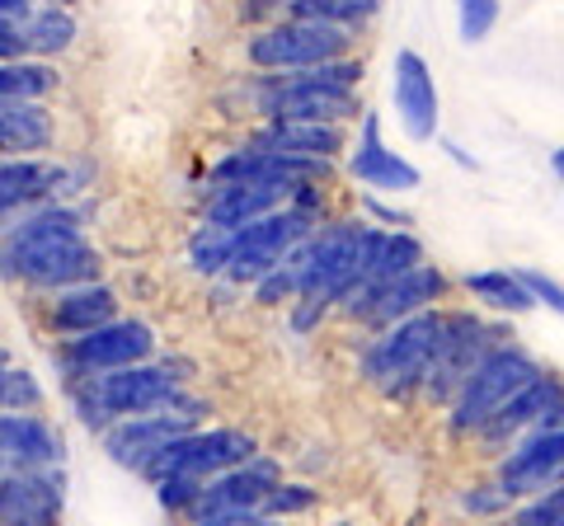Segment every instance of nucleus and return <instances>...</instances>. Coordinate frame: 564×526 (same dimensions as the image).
I'll use <instances>...</instances> for the list:
<instances>
[{
	"mask_svg": "<svg viewBox=\"0 0 564 526\" xmlns=\"http://www.w3.org/2000/svg\"><path fill=\"white\" fill-rule=\"evenodd\" d=\"M0 273L43 292H66L99 283L104 259L85 240L80 212H70L62 202H43L24 212V221L10 226L0 240Z\"/></svg>",
	"mask_w": 564,
	"mask_h": 526,
	"instance_id": "nucleus-1",
	"label": "nucleus"
},
{
	"mask_svg": "<svg viewBox=\"0 0 564 526\" xmlns=\"http://www.w3.org/2000/svg\"><path fill=\"white\" fill-rule=\"evenodd\" d=\"M358 85L362 62L339 57L311 66V72H263L250 85V99L263 122H334V128H344L362 113Z\"/></svg>",
	"mask_w": 564,
	"mask_h": 526,
	"instance_id": "nucleus-2",
	"label": "nucleus"
},
{
	"mask_svg": "<svg viewBox=\"0 0 564 526\" xmlns=\"http://www.w3.org/2000/svg\"><path fill=\"white\" fill-rule=\"evenodd\" d=\"M443 320H447V310L433 306V310H419V315H410V320H400L391 329H377V335L367 339L362 358H358L362 381L386 399H410L423 385V376H429L433 358H437Z\"/></svg>",
	"mask_w": 564,
	"mask_h": 526,
	"instance_id": "nucleus-3",
	"label": "nucleus"
},
{
	"mask_svg": "<svg viewBox=\"0 0 564 526\" xmlns=\"http://www.w3.org/2000/svg\"><path fill=\"white\" fill-rule=\"evenodd\" d=\"M70 399H76L80 424L109 428V424H118V418L180 405V376H174L170 366L137 362V366H118V372L70 376Z\"/></svg>",
	"mask_w": 564,
	"mask_h": 526,
	"instance_id": "nucleus-4",
	"label": "nucleus"
},
{
	"mask_svg": "<svg viewBox=\"0 0 564 526\" xmlns=\"http://www.w3.org/2000/svg\"><path fill=\"white\" fill-rule=\"evenodd\" d=\"M367 240H372V221H321L315 231L296 244V277H302V296H321L339 310L344 292L358 283L367 269Z\"/></svg>",
	"mask_w": 564,
	"mask_h": 526,
	"instance_id": "nucleus-5",
	"label": "nucleus"
},
{
	"mask_svg": "<svg viewBox=\"0 0 564 526\" xmlns=\"http://www.w3.org/2000/svg\"><path fill=\"white\" fill-rule=\"evenodd\" d=\"M532 376H541V362L527 353V348L508 343V339L494 343L489 353L470 366L462 391L452 395V405H447L452 437H475L494 414H499V405H508V399H513Z\"/></svg>",
	"mask_w": 564,
	"mask_h": 526,
	"instance_id": "nucleus-6",
	"label": "nucleus"
},
{
	"mask_svg": "<svg viewBox=\"0 0 564 526\" xmlns=\"http://www.w3.org/2000/svg\"><path fill=\"white\" fill-rule=\"evenodd\" d=\"M352 33L334 29V24H315V20H278L263 24L250 43H245V57H250L254 72H311V66L352 57Z\"/></svg>",
	"mask_w": 564,
	"mask_h": 526,
	"instance_id": "nucleus-7",
	"label": "nucleus"
},
{
	"mask_svg": "<svg viewBox=\"0 0 564 526\" xmlns=\"http://www.w3.org/2000/svg\"><path fill=\"white\" fill-rule=\"evenodd\" d=\"M321 221H325L321 212H306V207L288 202V207H278V212L259 217L250 226H236V250H231V259H226L221 277H231L236 287H245V283L254 287L259 277L269 269H278V263L288 259Z\"/></svg>",
	"mask_w": 564,
	"mask_h": 526,
	"instance_id": "nucleus-8",
	"label": "nucleus"
},
{
	"mask_svg": "<svg viewBox=\"0 0 564 526\" xmlns=\"http://www.w3.org/2000/svg\"><path fill=\"white\" fill-rule=\"evenodd\" d=\"M447 292H452V277L437 269V263H419V269L400 273L381 287H367V292L352 287L339 302V310L377 335V329H391V325L410 320V315H419V310H433Z\"/></svg>",
	"mask_w": 564,
	"mask_h": 526,
	"instance_id": "nucleus-9",
	"label": "nucleus"
},
{
	"mask_svg": "<svg viewBox=\"0 0 564 526\" xmlns=\"http://www.w3.org/2000/svg\"><path fill=\"white\" fill-rule=\"evenodd\" d=\"M494 480L508 498H532L541 489L564 484V399L499 456Z\"/></svg>",
	"mask_w": 564,
	"mask_h": 526,
	"instance_id": "nucleus-10",
	"label": "nucleus"
},
{
	"mask_svg": "<svg viewBox=\"0 0 564 526\" xmlns=\"http://www.w3.org/2000/svg\"><path fill=\"white\" fill-rule=\"evenodd\" d=\"M254 456H259V442L250 432H240V428H193L184 437H174V442L155 456L141 475L147 480H165V475L212 480V475H221V470H236L245 461H254Z\"/></svg>",
	"mask_w": 564,
	"mask_h": 526,
	"instance_id": "nucleus-11",
	"label": "nucleus"
},
{
	"mask_svg": "<svg viewBox=\"0 0 564 526\" xmlns=\"http://www.w3.org/2000/svg\"><path fill=\"white\" fill-rule=\"evenodd\" d=\"M494 343H503L499 339V329L485 325L480 315H470V310H447V320H443V343H437V358L429 366V376H423L419 385V395L429 399V405H452V395L462 391V381L470 376V366L480 362Z\"/></svg>",
	"mask_w": 564,
	"mask_h": 526,
	"instance_id": "nucleus-12",
	"label": "nucleus"
},
{
	"mask_svg": "<svg viewBox=\"0 0 564 526\" xmlns=\"http://www.w3.org/2000/svg\"><path fill=\"white\" fill-rule=\"evenodd\" d=\"M155 358V329L147 320H109L90 329V335L66 339L62 362L70 376H95V372H118V366H137Z\"/></svg>",
	"mask_w": 564,
	"mask_h": 526,
	"instance_id": "nucleus-13",
	"label": "nucleus"
},
{
	"mask_svg": "<svg viewBox=\"0 0 564 526\" xmlns=\"http://www.w3.org/2000/svg\"><path fill=\"white\" fill-rule=\"evenodd\" d=\"M198 428V414L193 405H170V409H155V414H132V418H118V424L104 428V451L109 461H118L122 470H147L155 456H161L174 437H184Z\"/></svg>",
	"mask_w": 564,
	"mask_h": 526,
	"instance_id": "nucleus-14",
	"label": "nucleus"
},
{
	"mask_svg": "<svg viewBox=\"0 0 564 526\" xmlns=\"http://www.w3.org/2000/svg\"><path fill=\"white\" fill-rule=\"evenodd\" d=\"M62 513H66L62 465L0 475V526H57Z\"/></svg>",
	"mask_w": 564,
	"mask_h": 526,
	"instance_id": "nucleus-15",
	"label": "nucleus"
},
{
	"mask_svg": "<svg viewBox=\"0 0 564 526\" xmlns=\"http://www.w3.org/2000/svg\"><path fill=\"white\" fill-rule=\"evenodd\" d=\"M391 103H395V118L410 142H433L443 103H437L433 66L423 62L414 47H400L391 62Z\"/></svg>",
	"mask_w": 564,
	"mask_h": 526,
	"instance_id": "nucleus-16",
	"label": "nucleus"
},
{
	"mask_svg": "<svg viewBox=\"0 0 564 526\" xmlns=\"http://www.w3.org/2000/svg\"><path fill=\"white\" fill-rule=\"evenodd\" d=\"M348 174L358 179L367 193H381V198H395V193H414L423 184V174L395 155L391 146L381 142V118L362 109V122H358V142L348 151Z\"/></svg>",
	"mask_w": 564,
	"mask_h": 526,
	"instance_id": "nucleus-17",
	"label": "nucleus"
},
{
	"mask_svg": "<svg viewBox=\"0 0 564 526\" xmlns=\"http://www.w3.org/2000/svg\"><path fill=\"white\" fill-rule=\"evenodd\" d=\"M560 399H564V381L560 376H551V372L532 376L513 399H508V405H499V414H494L480 432H475V442H480L489 456H503L522 432H532L541 418L560 405Z\"/></svg>",
	"mask_w": 564,
	"mask_h": 526,
	"instance_id": "nucleus-18",
	"label": "nucleus"
},
{
	"mask_svg": "<svg viewBox=\"0 0 564 526\" xmlns=\"http://www.w3.org/2000/svg\"><path fill=\"white\" fill-rule=\"evenodd\" d=\"M278 461L269 456H254V461H245L236 470H221V475H212L203 484L198 503H193V517H212V513H259L263 498H269V489L278 484Z\"/></svg>",
	"mask_w": 564,
	"mask_h": 526,
	"instance_id": "nucleus-19",
	"label": "nucleus"
},
{
	"mask_svg": "<svg viewBox=\"0 0 564 526\" xmlns=\"http://www.w3.org/2000/svg\"><path fill=\"white\" fill-rule=\"evenodd\" d=\"M62 461H66V442L43 414H0V475H10V470H47Z\"/></svg>",
	"mask_w": 564,
	"mask_h": 526,
	"instance_id": "nucleus-20",
	"label": "nucleus"
},
{
	"mask_svg": "<svg viewBox=\"0 0 564 526\" xmlns=\"http://www.w3.org/2000/svg\"><path fill=\"white\" fill-rule=\"evenodd\" d=\"M66 193V169L43 155H0V217L33 212Z\"/></svg>",
	"mask_w": 564,
	"mask_h": 526,
	"instance_id": "nucleus-21",
	"label": "nucleus"
},
{
	"mask_svg": "<svg viewBox=\"0 0 564 526\" xmlns=\"http://www.w3.org/2000/svg\"><path fill=\"white\" fill-rule=\"evenodd\" d=\"M296 198V188L288 184H226V188H212L207 198V221L212 226H250L259 217L278 212V207H288Z\"/></svg>",
	"mask_w": 564,
	"mask_h": 526,
	"instance_id": "nucleus-22",
	"label": "nucleus"
},
{
	"mask_svg": "<svg viewBox=\"0 0 564 526\" xmlns=\"http://www.w3.org/2000/svg\"><path fill=\"white\" fill-rule=\"evenodd\" d=\"M259 151H273V155H306V161H334L348 136L344 128H334V122H263L254 132Z\"/></svg>",
	"mask_w": 564,
	"mask_h": 526,
	"instance_id": "nucleus-23",
	"label": "nucleus"
},
{
	"mask_svg": "<svg viewBox=\"0 0 564 526\" xmlns=\"http://www.w3.org/2000/svg\"><path fill=\"white\" fill-rule=\"evenodd\" d=\"M118 320V292L109 283H85V287H66L57 292V302L47 310V325L57 335L76 339V335H90V329Z\"/></svg>",
	"mask_w": 564,
	"mask_h": 526,
	"instance_id": "nucleus-24",
	"label": "nucleus"
},
{
	"mask_svg": "<svg viewBox=\"0 0 564 526\" xmlns=\"http://www.w3.org/2000/svg\"><path fill=\"white\" fill-rule=\"evenodd\" d=\"M419 263H429V259H423V244H419L414 231H386V226H372V240H367V269L352 287H362V292L381 287V283H391V277L419 269Z\"/></svg>",
	"mask_w": 564,
	"mask_h": 526,
	"instance_id": "nucleus-25",
	"label": "nucleus"
},
{
	"mask_svg": "<svg viewBox=\"0 0 564 526\" xmlns=\"http://www.w3.org/2000/svg\"><path fill=\"white\" fill-rule=\"evenodd\" d=\"M57 136V122L43 109V99L0 103V155H43Z\"/></svg>",
	"mask_w": 564,
	"mask_h": 526,
	"instance_id": "nucleus-26",
	"label": "nucleus"
},
{
	"mask_svg": "<svg viewBox=\"0 0 564 526\" xmlns=\"http://www.w3.org/2000/svg\"><path fill=\"white\" fill-rule=\"evenodd\" d=\"M20 39H24V52L33 57H57L76 43V14L62 10V6H33L24 20H20Z\"/></svg>",
	"mask_w": 564,
	"mask_h": 526,
	"instance_id": "nucleus-27",
	"label": "nucleus"
},
{
	"mask_svg": "<svg viewBox=\"0 0 564 526\" xmlns=\"http://www.w3.org/2000/svg\"><path fill=\"white\" fill-rule=\"evenodd\" d=\"M462 283H466V292H470L485 310H499V315H527V310L536 306V302H532V292L522 287L518 269H480V273H466Z\"/></svg>",
	"mask_w": 564,
	"mask_h": 526,
	"instance_id": "nucleus-28",
	"label": "nucleus"
},
{
	"mask_svg": "<svg viewBox=\"0 0 564 526\" xmlns=\"http://www.w3.org/2000/svg\"><path fill=\"white\" fill-rule=\"evenodd\" d=\"M288 20H315V24H334V29H348L358 33L362 24L377 20L381 0H288Z\"/></svg>",
	"mask_w": 564,
	"mask_h": 526,
	"instance_id": "nucleus-29",
	"label": "nucleus"
},
{
	"mask_svg": "<svg viewBox=\"0 0 564 526\" xmlns=\"http://www.w3.org/2000/svg\"><path fill=\"white\" fill-rule=\"evenodd\" d=\"M57 90V72L47 62H0V103H20V99H43Z\"/></svg>",
	"mask_w": 564,
	"mask_h": 526,
	"instance_id": "nucleus-30",
	"label": "nucleus"
},
{
	"mask_svg": "<svg viewBox=\"0 0 564 526\" xmlns=\"http://www.w3.org/2000/svg\"><path fill=\"white\" fill-rule=\"evenodd\" d=\"M231 250H236V231H231V226L203 221L198 231H193V240H188V263L203 277H217V273H226V259H231Z\"/></svg>",
	"mask_w": 564,
	"mask_h": 526,
	"instance_id": "nucleus-31",
	"label": "nucleus"
},
{
	"mask_svg": "<svg viewBox=\"0 0 564 526\" xmlns=\"http://www.w3.org/2000/svg\"><path fill=\"white\" fill-rule=\"evenodd\" d=\"M43 385L24 366H0V414H39Z\"/></svg>",
	"mask_w": 564,
	"mask_h": 526,
	"instance_id": "nucleus-32",
	"label": "nucleus"
},
{
	"mask_svg": "<svg viewBox=\"0 0 564 526\" xmlns=\"http://www.w3.org/2000/svg\"><path fill=\"white\" fill-rule=\"evenodd\" d=\"M503 526H564V484L541 489L503 513Z\"/></svg>",
	"mask_w": 564,
	"mask_h": 526,
	"instance_id": "nucleus-33",
	"label": "nucleus"
},
{
	"mask_svg": "<svg viewBox=\"0 0 564 526\" xmlns=\"http://www.w3.org/2000/svg\"><path fill=\"white\" fill-rule=\"evenodd\" d=\"M296 296H302V277H296V250H292L288 259L278 263V269H269V273H263L259 283H254V302H259V306H282V302L292 306Z\"/></svg>",
	"mask_w": 564,
	"mask_h": 526,
	"instance_id": "nucleus-34",
	"label": "nucleus"
},
{
	"mask_svg": "<svg viewBox=\"0 0 564 526\" xmlns=\"http://www.w3.org/2000/svg\"><path fill=\"white\" fill-rule=\"evenodd\" d=\"M503 6L499 0H456V33H462V43H485L494 24H499Z\"/></svg>",
	"mask_w": 564,
	"mask_h": 526,
	"instance_id": "nucleus-35",
	"label": "nucleus"
},
{
	"mask_svg": "<svg viewBox=\"0 0 564 526\" xmlns=\"http://www.w3.org/2000/svg\"><path fill=\"white\" fill-rule=\"evenodd\" d=\"M321 503V489L315 484H273L269 489V498H263V507L259 513L263 517H302V513H311V507Z\"/></svg>",
	"mask_w": 564,
	"mask_h": 526,
	"instance_id": "nucleus-36",
	"label": "nucleus"
},
{
	"mask_svg": "<svg viewBox=\"0 0 564 526\" xmlns=\"http://www.w3.org/2000/svg\"><path fill=\"white\" fill-rule=\"evenodd\" d=\"M462 513H470V517H503L508 507H513V498L499 489V480H489V484H470V489H462Z\"/></svg>",
	"mask_w": 564,
	"mask_h": 526,
	"instance_id": "nucleus-37",
	"label": "nucleus"
},
{
	"mask_svg": "<svg viewBox=\"0 0 564 526\" xmlns=\"http://www.w3.org/2000/svg\"><path fill=\"white\" fill-rule=\"evenodd\" d=\"M203 484L207 480H193V475H165V480H155V498H161V507H170V513H193Z\"/></svg>",
	"mask_w": 564,
	"mask_h": 526,
	"instance_id": "nucleus-38",
	"label": "nucleus"
},
{
	"mask_svg": "<svg viewBox=\"0 0 564 526\" xmlns=\"http://www.w3.org/2000/svg\"><path fill=\"white\" fill-rule=\"evenodd\" d=\"M518 277H522V287L532 292V302H536V306L564 315V283H555V277H551V273H541V269H518Z\"/></svg>",
	"mask_w": 564,
	"mask_h": 526,
	"instance_id": "nucleus-39",
	"label": "nucleus"
},
{
	"mask_svg": "<svg viewBox=\"0 0 564 526\" xmlns=\"http://www.w3.org/2000/svg\"><path fill=\"white\" fill-rule=\"evenodd\" d=\"M329 310L334 306L321 302V296H296V302H292V329H296V335H315V329L325 325Z\"/></svg>",
	"mask_w": 564,
	"mask_h": 526,
	"instance_id": "nucleus-40",
	"label": "nucleus"
},
{
	"mask_svg": "<svg viewBox=\"0 0 564 526\" xmlns=\"http://www.w3.org/2000/svg\"><path fill=\"white\" fill-rule=\"evenodd\" d=\"M362 212H367V217H377L386 231H410V226H414L410 212H400L395 202H381V193H367V198H362Z\"/></svg>",
	"mask_w": 564,
	"mask_h": 526,
	"instance_id": "nucleus-41",
	"label": "nucleus"
},
{
	"mask_svg": "<svg viewBox=\"0 0 564 526\" xmlns=\"http://www.w3.org/2000/svg\"><path fill=\"white\" fill-rule=\"evenodd\" d=\"M20 57H24L20 20H0V62H20Z\"/></svg>",
	"mask_w": 564,
	"mask_h": 526,
	"instance_id": "nucleus-42",
	"label": "nucleus"
},
{
	"mask_svg": "<svg viewBox=\"0 0 564 526\" xmlns=\"http://www.w3.org/2000/svg\"><path fill=\"white\" fill-rule=\"evenodd\" d=\"M193 526H263V513H212L193 517Z\"/></svg>",
	"mask_w": 564,
	"mask_h": 526,
	"instance_id": "nucleus-43",
	"label": "nucleus"
},
{
	"mask_svg": "<svg viewBox=\"0 0 564 526\" xmlns=\"http://www.w3.org/2000/svg\"><path fill=\"white\" fill-rule=\"evenodd\" d=\"M39 0H0V20H24Z\"/></svg>",
	"mask_w": 564,
	"mask_h": 526,
	"instance_id": "nucleus-44",
	"label": "nucleus"
},
{
	"mask_svg": "<svg viewBox=\"0 0 564 526\" xmlns=\"http://www.w3.org/2000/svg\"><path fill=\"white\" fill-rule=\"evenodd\" d=\"M447 151H452V161H456V165H466V169H480V165H475V155H466V151L456 146V142H447Z\"/></svg>",
	"mask_w": 564,
	"mask_h": 526,
	"instance_id": "nucleus-45",
	"label": "nucleus"
},
{
	"mask_svg": "<svg viewBox=\"0 0 564 526\" xmlns=\"http://www.w3.org/2000/svg\"><path fill=\"white\" fill-rule=\"evenodd\" d=\"M551 169H555V174H560V184H564V146H560V151H555V155H551Z\"/></svg>",
	"mask_w": 564,
	"mask_h": 526,
	"instance_id": "nucleus-46",
	"label": "nucleus"
},
{
	"mask_svg": "<svg viewBox=\"0 0 564 526\" xmlns=\"http://www.w3.org/2000/svg\"><path fill=\"white\" fill-rule=\"evenodd\" d=\"M263 526H278V522H269V517H263Z\"/></svg>",
	"mask_w": 564,
	"mask_h": 526,
	"instance_id": "nucleus-47",
	"label": "nucleus"
},
{
	"mask_svg": "<svg viewBox=\"0 0 564 526\" xmlns=\"http://www.w3.org/2000/svg\"><path fill=\"white\" fill-rule=\"evenodd\" d=\"M334 526H352V522H334Z\"/></svg>",
	"mask_w": 564,
	"mask_h": 526,
	"instance_id": "nucleus-48",
	"label": "nucleus"
}]
</instances>
